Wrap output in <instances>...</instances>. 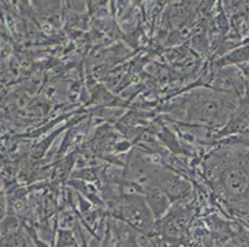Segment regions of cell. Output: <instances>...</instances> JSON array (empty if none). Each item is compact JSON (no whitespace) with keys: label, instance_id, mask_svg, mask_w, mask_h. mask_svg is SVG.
Here are the masks:
<instances>
[{"label":"cell","instance_id":"obj_1","mask_svg":"<svg viewBox=\"0 0 249 247\" xmlns=\"http://www.w3.org/2000/svg\"><path fill=\"white\" fill-rule=\"evenodd\" d=\"M232 105L211 94H197L186 106L189 120L208 125H222L227 119Z\"/></svg>","mask_w":249,"mask_h":247},{"label":"cell","instance_id":"obj_2","mask_svg":"<svg viewBox=\"0 0 249 247\" xmlns=\"http://www.w3.org/2000/svg\"><path fill=\"white\" fill-rule=\"evenodd\" d=\"M222 187L233 199H239L249 192V173L241 167H233L221 177Z\"/></svg>","mask_w":249,"mask_h":247},{"label":"cell","instance_id":"obj_3","mask_svg":"<svg viewBox=\"0 0 249 247\" xmlns=\"http://www.w3.org/2000/svg\"><path fill=\"white\" fill-rule=\"evenodd\" d=\"M154 185H156L158 188L164 192L169 199H178L180 197H182L183 194L186 193V190L189 189V184L186 182H183L181 178H178V176H174L171 173H167L166 176L159 177Z\"/></svg>","mask_w":249,"mask_h":247},{"label":"cell","instance_id":"obj_4","mask_svg":"<svg viewBox=\"0 0 249 247\" xmlns=\"http://www.w3.org/2000/svg\"><path fill=\"white\" fill-rule=\"evenodd\" d=\"M145 200L149 205V209L154 213L156 217L164 214L170 205V199L160 188L156 185H146L144 188Z\"/></svg>","mask_w":249,"mask_h":247},{"label":"cell","instance_id":"obj_5","mask_svg":"<svg viewBox=\"0 0 249 247\" xmlns=\"http://www.w3.org/2000/svg\"><path fill=\"white\" fill-rule=\"evenodd\" d=\"M249 62V45L241 47V49H234L228 54H225L221 60L217 61L214 65L217 67H225L231 65H241V63Z\"/></svg>","mask_w":249,"mask_h":247}]
</instances>
